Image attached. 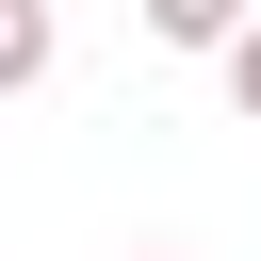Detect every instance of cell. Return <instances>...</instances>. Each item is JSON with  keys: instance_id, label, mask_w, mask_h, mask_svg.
<instances>
[{"instance_id": "cell-3", "label": "cell", "mask_w": 261, "mask_h": 261, "mask_svg": "<svg viewBox=\"0 0 261 261\" xmlns=\"http://www.w3.org/2000/svg\"><path fill=\"white\" fill-rule=\"evenodd\" d=\"M212 65H228V98H245V130H261V16H245V33L212 49Z\"/></svg>"}, {"instance_id": "cell-1", "label": "cell", "mask_w": 261, "mask_h": 261, "mask_svg": "<svg viewBox=\"0 0 261 261\" xmlns=\"http://www.w3.org/2000/svg\"><path fill=\"white\" fill-rule=\"evenodd\" d=\"M49 49H65V33H49V0H0V98H33V82H49Z\"/></svg>"}, {"instance_id": "cell-2", "label": "cell", "mask_w": 261, "mask_h": 261, "mask_svg": "<svg viewBox=\"0 0 261 261\" xmlns=\"http://www.w3.org/2000/svg\"><path fill=\"white\" fill-rule=\"evenodd\" d=\"M245 16H261V0H147V33H163V49H228Z\"/></svg>"}, {"instance_id": "cell-4", "label": "cell", "mask_w": 261, "mask_h": 261, "mask_svg": "<svg viewBox=\"0 0 261 261\" xmlns=\"http://www.w3.org/2000/svg\"><path fill=\"white\" fill-rule=\"evenodd\" d=\"M130 261H163V245H130Z\"/></svg>"}]
</instances>
